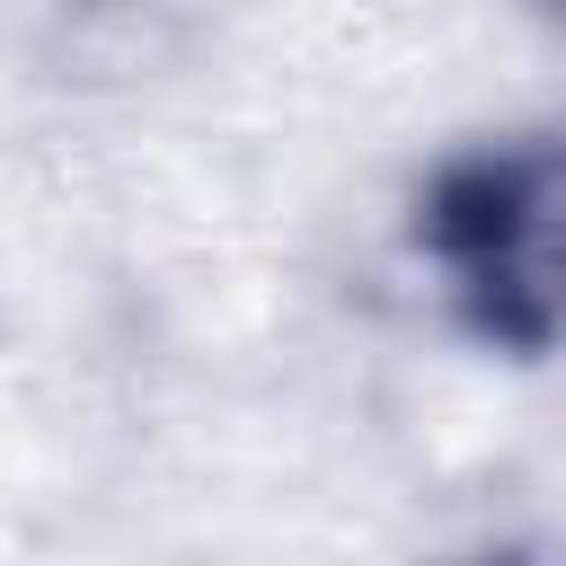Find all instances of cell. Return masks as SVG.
Instances as JSON below:
<instances>
[{
  "label": "cell",
  "mask_w": 566,
  "mask_h": 566,
  "mask_svg": "<svg viewBox=\"0 0 566 566\" xmlns=\"http://www.w3.org/2000/svg\"><path fill=\"white\" fill-rule=\"evenodd\" d=\"M548 159L531 150H478L451 159L424 195V248L460 274L469 327L495 345H548L566 327L557 292V230H548Z\"/></svg>",
  "instance_id": "obj_1"
},
{
  "label": "cell",
  "mask_w": 566,
  "mask_h": 566,
  "mask_svg": "<svg viewBox=\"0 0 566 566\" xmlns=\"http://www.w3.org/2000/svg\"><path fill=\"white\" fill-rule=\"evenodd\" d=\"M504 566H522V557H504Z\"/></svg>",
  "instance_id": "obj_2"
}]
</instances>
